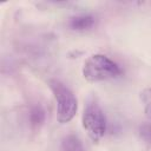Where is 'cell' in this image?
Wrapping results in <instances>:
<instances>
[{
    "mask_svg": "<svg viewBox=\"0 0 151 151\" xmlns=\"http://www.w3.org/2000/svg\"><path fill=\"white\" fill-rule=\"evenodd\" d=\"M140 101L143 104L145 116L151 119V87H146L140 92Z\"/></svg>",
    "mask_w": 151,
    "mask_h": 151,
    "instance_id": "cell-7",
    "label": "cell"
},
{
    "mask_svg": "<svg viewBox=\"0 0 151 151\" xmlns=\"http://www.w3.org/2000/svg\"><path fill=\"white\" fill-rule=\"evenodd\" d=\"M46 122V110L39 103L33 104L27 111V123L32 130H39Z\"/></svg>",
    "mask_w": 151,
    "mask_h": 151,
    "instance_id": "cell-4",
    "label": "cell"
},
{
    "mask_svg": "<svg viewBox=\"0 0 151 151\" xmlns=\"http://www.w3.org/2000/svg\"><path fill=\"white\" fill-rule=\"evenodd\" d=\"M139 138L149 146H151V123H143L138 127Z\"/></svg>",
    "mask_w": 151,
    "mask_h": 151,
    "instance_id": "cell-8",
    "label": "cell"
},
{
    "mask_svg": "<svg viewBox=\"0 0 151 151\" xmlns=\"http://www.w3.org/2000/svg\"><path fill=\"white\" fill-rule=\"evenodd\" d=\"M68 27L76 32H85L90 31L96 25V18L92 14H78L71 17L68 20Z\"/></svg>",
    "mask_w": 151,
    "mask_h": 151,
    "instance_id": "cell-5",
    "label": "cell"
},
{
    "mask_svg": "<svg viewBox=\"0 0 151 151\" xmlns=\"http://www.w3.org/2000/svg\"><path fill=\"white\" fill-rule=\"evenodd\" d=\"M120 66L105 54H93L88 57L83 66V77L88 83H99L120 77Z\"/></svg>",
    "mask_w": 151,
    "mask_h": 151,
    "instance_id": "cell-1",
    "label": "cell"
},
{
    "mask_svg": "<svg viewBox=\"0 0 151 151\" xmlns=\"http://www.w3.org/2000/svg\"><path fill=\"white\" fill-rule=\"evenodd\" d=\"M60 151H85V146L77 134L68 133L60 142Z\"/></svg>",
    "mask_w": 151,
    "mask_h": 151,
    "instance_id": "cell-6",
    "label": "cell"
},
{
    "mask_svg": "<svg viewBox=\"0 0 151 151\" xmlns=\"http://www.w3.org/2000/svg\"><path fill=\"white\" fill-rule=\"evenodd\" d=\"M85 132L93 143H98L105 136L107 130V120L100 105L94 100H88L81 117Z\"/></svg>",
    "mask_w": 151,
    "mask_h": 151,
    "instance_id": "cell-3",
    "label": "cell"
},
{
    "mask_svg": "<svg viewBox=\"0 0 151 151\" xmlns=\"http://www.w3.org/2000/svg\"><path fill=\"white\" fill-rule=\"evenodd\" d=\"M47 84L57 103L58 122L60 124L70 123L78 111V100L76 94L68 86H66L59 79H48Z\"/></svg>",
    "mask_w": 151,
    "mask_h": 151,
    "instance_id": "cell-2",
    "label": "cell"
}]
</instances>
